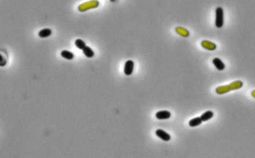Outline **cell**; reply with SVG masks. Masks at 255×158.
Instances as JSON below:
<instances>
[{"label":"cell","mask_w":255,"mask_h":158,"mask_svg":"<svg viewBox=\"0 0 255 158\" xmlns=\"http://www.w3.org/2000/svg\"><path fill=\"white\" fill-rule=\"evenodd\" d=\"M243 86V83L241 81H235L226 86H222L218 87L216 89V92L218 94H223L232 90L239 89Z\"/></svg>","instance_id":"1"},{"label":"cell","mask_w":255,"mask_h":158,"mask_svg":"<svg viewBox=\"0 0 255 158\" xmlns=\"http://www.w3.org/2000/svg\"><path fill=\"white\" fill-rule=\"evenodd\" d=\"M224 24V11L223 8L217 7L215 9V26L217 28H221Z\"/></svg>","instance_id":"2"},{"label":"cell","mask_w":255,"mask_h":158,"mask_svg":"<svg viewBox=\"0 0 255 158\" xmlns=\"http://www.w3.org/2000/svg\"><path fill=\"white\" fill-rule=\"evenodd\" d=\"M134 63L131 61L129 60L125 63L124 67V74L127 76H130L132 75L134 71Z\"/></svg>","instance_id":"3"},{"label":"cell","mask_w":255,"mask_h":158,"mask_svg":"<svg viewBox=\"0 0 255 158\" xmlns=\"http://www.w3.org/2000/svg\"><path fill=\"white\" fill-rule=\"evenodd\" d=\"M156 134L158 137L164 141L168 142L171 139L170 135L161 129H158L156 131Z\"/></svg>","instance_id":"4"},{"label":"cell","mask_w":255,"mask_h":158,"mask_svg":"<svg viewBox=\"0 0 255 158\" xmlns=\"http://www.w3.org/2000/svg\"><path fill=\"white\" fill-rule=\"evenodd\" d=\"M171 116V112L167 110L159 111L156 114V117L158 119H160V120L169 119Z\"/></svg>","instance_id":"5"},{"label":"cell","mask_w":255,"mask_h":158,"mask_svg":"<svg viewBox=\"0 0 255 158\" xmlns=\"http://www.w3.org/2000/svg\"><path fill=\"white\" fill-rule=\"evenodd\" d=\"M201 46L205 49L208 50H214L216 48V45L212 42L209 41L207 40H204L201 42Z\"/></svg>","instance_id":"6"},{"label":"cell","mask_w":255,"mask_h":158,"mask_svg":"<svg viewBox=\"0 0 255 158\" xmlns=\"http://www.w3.org/2000/svg\"><path fill=\"white\" fill-rule=\"evenodd\" d=\"M212 63H213L214 66H215V68L219 71L223 70L225 68V64H224L223 62L222 61L221 59H219L218 57L214 58L213 61H212Z\"/></svg>","instance_id":"7"},{"label":"cell","mask_w":255,"mask_h":158,"mask_svg":"<svg viewBox=\"0 0 255 158\" xmlns=\"http://www.w3.org/2000/svg\"><path fill=\"white\" fill-rule=\"evenodd\" d=\"M52 30L49 28H45L41 29L39 33H38V35L40 38H48L49 36H50L52 35Z\"/></svg>","instance_id":"8"},{"label":"cell","mask_w":255,"mask_h":158,"mask_svg":"<svg viewBox=\"0 0 255 158\" xmlns=\"http://www.w3.org/2000/svg\"><path fill=\"white\" fill-rule=\"evenodd\" d=\"M214 116V112L211 111H207L206 112H205L204 114H202L201 115V116L200 117L201 120L202 121V122L204 121H207L209 120L210 119H211Z\"/></svg>","instance_id":"9"},{"label":"cell","mask_w":255,"mask_h":158,"mask_svg":"<svg viewBox=\"0 0 255 158\" xmlns=\"http://www.w3.org/2000/svg\"><path fill=\"white\" fill-rule=\"evenodd\" d=\"M61 56L63 58H64L66 60H68V61L72 60L74 58V56H75L74 54L72 52L68 51V50H62L61 53Z\"/></svg>","instance_id":"10"},{"label":"cell","mask_w":255,"mask_h":158,"mask_svg":"<svg viewBox=\"0 0 255 158\" xmlns=\"http://www.w3.org/2000/svg\"><path fill=\"white\" fill-rule=\"evenodd\" d=\"M82 50L83 54L88 58H92L95 56L94 51L92 49L90 48L89 46H86Z\"/></svg>","instance_id":"11"},{"label":"cell","mask_w":255,"mask_h":158,"mask_svg":"<svg viewBox=\"0 0 255 158\" xmlns=\"http://www.w3.org/2000/svg\"><path fill=\"white\" fill-rule=\"evenodd\" d=\"M202 121L201 120L200 117H196L193 119H191L189 122V125L191 127H195L202 124Z\"/></svg>","instance_id":"12"},{"label":"cell","mask_w":255,"mask_h":158,"mask_svg":"<svg viewBox=\"0 0 255 158\" xmlns=\"http://www.w3.org/2000/svg\"><path fill=\"white\" fill-rule=\"evenodd\" d=\"M175 31H176V32H177L178 34L180 35L181 36H182L183 37H185V38L188 36L189 35V31L188 30H186V29L184 28L178 27L176 28Z\"/></svg>","instance_id":"13"},{"label":"cell","mask_w":255,"mask_h":158,"mask_svg":"<svg viewBox=\"0 0 255 158\" xmlns=\"http://www.w3.org/2000/svg\"><path fill=\"white\" fill-rule=\"evenodd\" d=\"M75 46L80 50H83L86 46V43L81 39H77L75 42Z\"/></svg>","instance_id":"14"},{"label":"cell","mask_w":255,"mask_h":158,"mask_svg":"<svg viewBox=\"0 0 255 158\" xmlns=\"http://www.w3.org/2000/svg\"><path fill=\"white\" fill-rule=\"evenodd\" d=\"M116 0H110V1L111 2H115Z\"/></svg>","instance_id":"15"}]
</instances>
